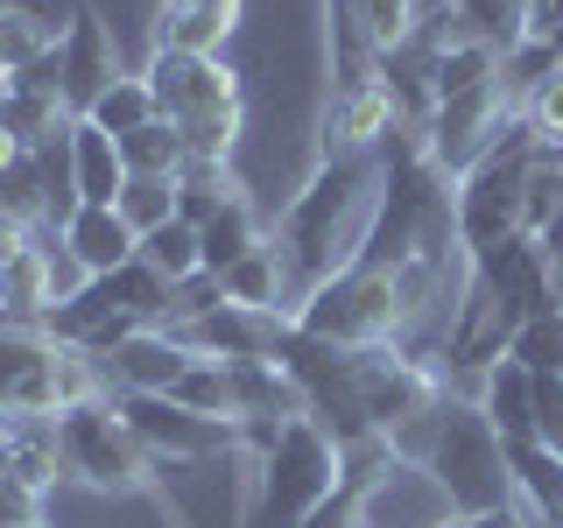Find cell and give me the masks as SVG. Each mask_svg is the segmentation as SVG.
<instances>
[{
    "label": "cell",
    "instance_id": "obj_1",
    "mask_svg": "<svg viewBox=\"0 0 563 528\" xmlns=\"http://www.w3.org/2000/svg\"><path fill=\"white\" fill-rule=\"evenodd\" d=\"M380 176L387 163H374V155H317L310 176L296 184V198L275 211L268 246L282 254V275H289V310L366 254L380 219Z\"/></svg>",
    "mask_w": 563,
    "mask_h": 528
},
{
    "label": "cell",
    "instance_id": "obj_2",
    "mask_svg": "<svg viewBox=\"0 0 563 528\" xmlns=\"http://www.w3.org/2000/svg\"><path fill=\"white\" fill-rule=\"evenodd\" d=\"M155 92V113L184 134V155L190 163H233L240 155V134H246V85L233 64L219 57H169V50H148L141 64Z\"/></svg>",
    "mask_w": 563,
    "mask_h": 528
},
{
    "label": "cell",
    "instance_id": "obj_3",
    "mask_svg": "<svg viewBox=\"0 0 563 528\" xmlns=\"http://www.w3.org/2000/svg\"><path fill=\"white\" fill-rule=\"evenodd\" d=\"M57 444H64V472L85 493H99V501H148L155 493V458L128 430L120 395L70 402V409L57 416Z\"/></svg>",
    "mask_w": 563,
    "mask_h": 528
},
{
    "label": "cell",
    "instance_id": "obj_4",
    "mask_svg": "<svg viewBox=\"0 0 563 528\" xmlns=\"http://www.w3.org/2000/svg\"><path fill=\"white\" fill-rule=\"evenodd\" d=\"M113 395L92 352L49 339L43 324H0V409L8 416H64L70 402Z\"/></svg>",
    "mask_w": 563,
    "mask_h": 528
},
{
    "label": "cell",
    "instance_id": "obj_5",
    "mask_svg": "<svg viewBox=\"0 0 563 528\" xmlns=\"http://www.w3.org/2000/svg\"><path fill=\"white\" fill-rule=\"evenodd\" d=\"M422 472H430L437 486H444L451 515H486V507L515 501V472H507V444L500 430L486 422V409L472 395H444V409H437V444L422 458Z\"/></svg>",
    "mask_w": 563,
    "mask_h": 528
},
{
    "label": "cell",
    "instance_id": "obj_6",
    "mask_svg": "<svg viewBox=\"0 0 563 528\" xmlns=\"http://www.w3.org/2000/svg\"><path fill=\"white\" fill-rule=\"evenodd\" d=\"M275 366L296 381L303 416L339 451L360 444V437H380L374 416H366V381H360V352H352V345H331V339H317V331H303L289 317V331H282V345H275Z\"/></svg>",
    "mask_w": 563,
    "mask_h": 528
},
{
    "label": "cell",
    "instance_id": "obj_7",
    "mask_svg": "<svg viewBox=\"0 0 563 528\" xmlns=\"http://www.w3.org/2000/svg\"><path fill=\"white\" fill-rule=\"evenodd\" d=\"M303 331L352 352H374V345H401L409 339V310H401V282L380 261H352L345 275H331L324 289H310L303 304L289 310Z\"/></svg>",
    "mask_w": 563,
    "mask_h": 528
},
{
    "label": "cell",
    "instance_id": "obj_8",
    "mask_svg": "<svg viewBox=\"0 0 563 528\" xmlns=\"http://www.w3.org/2000/svg\"><path fill=\"white\" fill-rule=\"evenodd\" d=\"M339 444L317 430L310 416H296L282 430V444L254 465V507H246V528H303L310 507L324 493H339Z\"/></svg>",
    "mask_w": 563,
    "mask_h": 528
},
{
    "label": "cell",
    "instance_id": "obj_9",
    "mask_svg": "<svg viewBox=\"0 0 563 528\" xmlns=\"http://www.w3.org/2000/svg\"><path fill=\"white\" fill-rule=\"evenodd\" d=\"M387 134H395V99L374 64L331 85L324 113H317V155H374L387 148Z\"/></svg>",
    "mask_w": 563,
    "mask_h": 528
},
{
    "label": "cell",
    "instance_id": "obj_10",
    "mask_svg": "<svg viewBox=\"0 0 563 528\" xmlns=\"http://www.w3.org/2000/svg\"><path fill=\"white\" fill-rule=\"evenodd\" d=\"M57 70H64V106L70 113H92V106L113 92L120 78H128V64H120V35L106 22L99 8H78L64 22V43H57Z\"/></svg>",
    "mask_w": 563,
    "mask_h": 528
},
{
    "label": "cell",
    "instance_id": "obj_11",
    "mask_svg": "<svg viewBox=\"0 0 563 528\" xmlns=\"http://www.w3.org/2000/svg\"><path fill=\"white\" fill-rule=\"evenodd\" d=\"M472 275H479L486 289L500 296L515 324H528V317H550V310H563V304H556V275H550V254H542V240H536V233H515V240L486 246V254H472Z\"/></svg>",
    "mask_w": 563,
    "mask_h": 528
},
{
    "label": "cell",
    "instance_id": "obj_12",
    "mask_svg": "<svg viewBox=\"0 0 563 528\" xmlns=\"http://www.w3.org/2000/svg\"><path fill=\"white\" fill-rule=\"evenodd\" d=\"M120 416H128V430L148 444V458H219V451H240L233 422L190 416L184 402H169V395H120Z\"/></svg>",
    "mask_w": 563,
    "mask_h": 528
},
{
    "label": "cell",
    "instance_id": "obj_13",
    "mask_svg": "<svg viewBox=\"0 0 563 528\" xmlns=\"http://www.w3.org/2000/svg\"><path fill=\"white\" fill-rule=\"evenodd\" d=\"M190 360H198V352L176 339V331L141 324L134 339H120V345L99 360V374H106V387H113V395H169V387L190 374Z\"/></svg>",
    "mask_w": 563,
    "mask_h": 528
},
{
    "label": "cell",
    "instance_id": "obj_14",
    "mask_svg": "<svg viewBox=\"0 0 563 528\" xmlns=\"http://www.w3.org/2000/svg\"><path fill=\"white\" fill-rule=\"evenodd\" d=\"M444 521H451L444 486L422 465H409V458H395V465L360 493V528H444Z\"/></svg>",
    "mask_w": 563,
    "mask_h": 528
},
{
    "label": "cell",
    "instance_id": "obj_15",
    "mask_svg": "<svg viewBox=\"0 0 563 528\" xmlns=\"http://www.w3.org/2000/svg\"><path fill=\"white\" fill-rule=\"evenodd\" d=\"M282 331H289V317L282 310H246V304H219L211 317H198V324H184L176 339H184L198 360H275Z\"/></svg>",
    "mask_w": 563,
    "mask_h": 528
},
{
    "label": "cell",
    "instance_id": "obj_16",
    "mask_svg": "<svg viewBox=\"0 0 563 528\" xmlns=\"http://www.w3.org/2000/svg\"><path fill=\"white\" fill-rule=\"evenodd\" d=\"M331 14H345V35L366 57H395V50H409L422 35L430 0H331Z\"/></svg>",
    "mask_w": 563,
    "mask_h": 528
},
{
    "label": "cell",
    "instance_id": "obj_17",
    "mask_svg": "<svg viewBox=\"0 0 563 528\" xmlns=\"http://www.w3.org/2000/svg\"><path fill=\"white\" fill-rule=\"evenodd\" d=\"M57 240L85 261V275H113V268H128V261L141 254V233H134L128 219H120L113 205H85Z\"/></svg>",
    "mask_w": 563,
    "mask_h": 528
},
{
    "label": "cell",
    "instance_id": "obj_18",
    "mask_svg": "<svg viewBox=\"0 0 563 528\" xmlns=\"http://www.w3.org/2000/svg\"><path fill=\"white\" fill-rule=\"evenodd\" d=\"M0 472H14L29 493H43V501H49V493L70 480V472H64V444H57V416H14Z\"/></svg>",
    "mask_w": 563,
    "mask_h": 528
},
{
    "label": "cell",
    "instance_id": "obj_19",
    "mask_svg": "<svg viewBox=\"0 0 563 528\" xmlns=\"http://www.w3.org/2000/svg\"><path fill=\"white\" fill-rule=\"evenodd\" d=\"M486 409V422L500 430V444H536V374L521 360H500L472 395Z\"/></svg>",
    "mask_w": 563,
    "mask_h": 528
},
{
    "label": "cell",
    "instance_id": "obj_20",
    "mask_svg": "<svg viewBox=\"0 0 563 528\" xmlns=\"http://www.w3.org/2000/svg\"><path fill=\"white\" fill-rule=\"evenodd\" d=\"M70 169H78V198L85 205H120V190H128V163H120V141L92 128V120H78L70 128Z\"/></svg>",
    "mask_w": 563,
    "mask_h": 528
},
{
    "label": "cell",
    "instance_id": "obj_21",
    "mask_svg": "<svg viewBox=\"0 0 563 528\" xmlns=\"http://www.w3.org/2000/svg\"><path fill=\"white\" fill-rule=\"evenodd\" d=\"M240 14H205V8H155L148 50H169V57H219L233 43Z\"/></svg>",
    "mask_w": 563,
    "mask_h": 528
},
{
    "label": "cell",
    "instance_id": "obj_22",
    "mask_svg": "<svg viewBox=\"0 0 563 528\" xmlns=\"http://www.w3.org/2000/svg\"><path fill=\"white\" fill-rule=\"evenodd\" d=\"M57 43H64V29L49 22L43 8H22V0H8L0 8V70H29V64H43V57H57Z\"/></svg>",
    "mask_w": 563,
    "mask_h": 528
},
{
    "label": "cell",
    "instance_id": "obj_23",
    "mask_svg": "<svg viewBox=\"0 0 563 528\" xmlns=\"http://www.w3.org/2000/svg\"><path fill=\"white\" fill-rule=\"evenodd\" d=\"M219 282H225V304H246V310H282V317H289V275H282V254H275L268 240H261L246 261H233V268H225Z\"/></svg>",
    "mask_w": 563,
    "mask_h": 528
},
{
    "label": "cell",
    "instance_id": "obj_24",
    "mask_svg": "<svg viewBox=\"0 0 563 528\" xmlns=\"http://www.w3.org/2000/svg\"><path fill=\"white\" fill-rule=\"evenodd\" d=\"M198 240H205V268H211V275H225V268H233V261H246V254H254L261 240H268V226H261L254 198H246V190H240V198L225 205V211H219V219H211V226H198Z\"/></svg>",
    "mask_w": 563,
    "mask_h": 528
},
{
    "label": "cell",
    "instance_id": "obj_25",
    "mask_svg": "<svg viewBox=\"0 0 563 528\" xmlns=\"http://www.w3.org/2000/svg\"><path fill=\"white\" fill-rule=\"evenodd\" d=\"M99 282H106V289H113V304L128 310L134 324H163V331H169V289H176V282H169V275H155V268H148V261H141V254L128 261V268L99 275Z\"/></svg>",
    "mask_w": 563,
    "mask_h": 528
},
{
    "label": "cell",
    "instance_id": "obj_26",
    "mask_svg": "<svg viewBox=\"0 0 563 528\" xmlns=\"http://www.w3.org/2000/svg\"><path fill=\"white\" fill-rule=\"evenodd\" d=\"M120 163H128V176H176L190 155H184V134L169 120H148V128L120 134Z\"/></svg>",
    "mask_w": 563,
    "mask_h": 528
},
{
    "label": "cell",
    "instance_id": "obj_27",
    "mask_svg": "<svg viewBox=\"0 0 563 528\" xmlns=\"http://www.w3.org/2000/svg\"><path fill=\"white\" fill-rule=\"evenodd\" d=\"M451 14L465 22V35H479L507 57V50L528 35V0H451Z\"/></svg>",
    "mask_w": 563,
    "mask_h": 528
},
{
    "label": "cell",
    "instance_id": "obj_28",
    "mask_svg": "<svg viewBox=\"0 0 563 528\" xmlns=\"http://www.w3.org/2000/svg\"><path fill=\"white\" fill-rule=\"evenodd\" d=\"M141 261H148L155 275H169V282L198 275V268H205V240H198V226L169 219V226H155V233H141Z\"/></svg>",
    "mask_w": 563,
    "mask_h": 528
},
{
    "label": "cell",
    "instance_id": "obj_29",
    "mask_svg": "<svg viewBox=\"0 0 563 528\" xmlns=\"http://www.w3.org/2000/svg\"><path fill=\"white\" fill-rule=\"evenodd\" d=\"M85 120H92V128H106V134L120 141V134L148 128V120H163V113H155V92H148V78H141V70H128V78H120V85H113V92H106V99H99Z\"/></svg>",
    "mask_w": 563,
    "mask_h": 528
},
{
    "label": "cell",
    "instance_id": "obj_30",
    "mask_svg": "<svg viewBox=\"0 0 563 528\" xmlns=\"http://www.w3.org/2000/svg\"><path fill=\"white\" fill-rule=\"evenodd\" d=\"M120 219L134 226V233H155V226L176 219V176H128V190H120Z\"/></svg>",
    "mask_w": 563,
    "mask_h": 528
},
{
    "label": "cell",
    "instance_id": "obj_31",
    "mask_svg": "<svg viewBox=\"0 0 563 528\" xmlns=\"http://www.w3.org/2000/svg\"><path fill=\"white\" fill-rule=\"evenodd\" d=\"M169 402H184L190 416L233 422V395H225V360H190V374L169 387Z\"/></svg>",
    "mask_w": 563,
    "mask_h": 528
},
{
    "label": "cell",
    "instance_id": "obj_32",
    "mask_svg": "<svg viewBox=\"0 0 563 528\" xmlns=\"http://www.w3.org/2000/svg\"><path fill=\"white\" fill-rule=\"evenodd\" d=\"M507 360H521L528 374H563V310L528 317L515 331V345H507Z\"/></svg>",
    "mask_w": 563,
    "mask_h": 528
},
{
    "label": "cell",
    "instance_id": "obj_33",
    "mask_svg": "<svg viewBox=\"0 0 563 528\" xmlns=\"http://www.w3.org/2000/svg\"><path fill=\"white\" fill-rule=\"evenodd\" d=\"M225 304V282L211 275V268H198V275H184L169 289V331H184V324H198V317H211Z\"/></svg>",
    "mask_w": 563,
    "mask_h": 528
},
{
    "label": "cell",
    "instance_id": "obj_34",
    "mask_svg": "<svg viewBox=\"0 0 563 528\" xmlns=\"http://www.w3.org/2000/svg\"><path fill=\"white\" fill-rule=\"evenodd\" d=\"M521 120L536 128V141H542V148H563V70H556L550 85H536V92H528Z\"/></svg>",
    "mask_w": 563,
    "mask_h": 528
},
{
    "label": "cell",
    "instance_id": "obj_35",
    "mask_svg": "<svg viewBox=\"0 0 563 528\" xmlns=\"http://www.w3.org/2000/svg\"><path fill=\"white\" fill-rule=\"evenodd\" d=\"M0 528H43V493H29L14 472H0Z\"/></svg>",
    "mask_w": 563,
    "mask_h": 528
},
{
    "label": "cell",
    "instance_id": "obj_36",
    "mask_svg": "<svg viewBox=\"0 0 563 528\" xmlns=\"http://www.w3.org/2000/svg\"><path fill=\"white\" fill-rule=\"evenodd\" d=\"M521 43L563 50V0H528V35H521Z\"/></svg>",
    "mask_w": 563,
    "mask_h": 528
},
{
    "label": "cell",
    "instance_id": "obj_37",
    "mask_svg": "<svg viewBox=\"0 0 563 528\" xmlns=\"http://www.w3.org/2000/svg\"><path fill=\"white\" fill-rule=\"evenodd\" d=\"M29 246H35V226H29V219H14V211L0 205V268H14Z\"/></svg>",
    "mask_w": 563,
    "mask_h": 528
},
{
    "label": "cell",
    "instance_id": "obj_38",
    "mask_svg": "<svg viewBox=\"0 0 563 528\" xmlns=\"http://www.w3.org/2000/svg\"><path fill=\"white\" fill-rule=\"evenodd\" d=\"M472 528H542V521L528 515L521 501H500V507H486V515H472Z\"/></svg>",
    "mask_w": 563,
    "mask_h": 528
},
{
    "label": "cell",
    "instance_id": "obj_39",
    "mask_svg": "<svg viewBox=\"0 0 563 528\" xmlns=\"http://www.w3.org/2000/svg\"><path fill=\"white\" fill-rule=\"evenodd\" d=\"M163 8H205V14H240V0H163Z\"/></svg>",
    "mask_w": 563,
    "mask_h": 528
},
{
    "label": "cell",
    "instance_id": "obj_40",
    "mask_svg": "<svg viewBox=\"0 0 563 528\" xmlns=\"http://www.w3.org/2000/svg\"><path fill=\"white\" fill-rule=\"evenodd\" d=\"M536 240H542V254H550V261L563 254V211H556V219H550V226H542V233H536Z\"/></svg>",
    "mask_w": 563,
    "mask_h": 528
},
{
    "label": "cell",
    "instance_id": "obj_41",
    "mask_svg": "<svg viewBox=\"0 0 563 528\" xmlns=\"http://www.w3.org/2000/svg\"><path fill=\"white\" fill-rule=\"evenodd\" d=\"M22 155H29V148H22V141H14V134H8V128H0V176H8V169H14V163H22Z\"/></svg>",
    "mask_w": 563,
    "mask_h": 528
},
{
    "label": "cell",
    "instance_id": "obj_42",
    "mask_svg": "<svg viewBox=\"0 0 563 528\" xmlns=\"http://www.w3.org/2000/svg\"><path fill=\"white\" fill-rule=\"evenodd\" d=\"M8 430H14V416H8V409H0V458H8Z\"/></svg>",
    "mask_w": 563,
    "mask_h": 528
},
{
    "label": "cell",
    "instance_id": "obj_43",
    "mask_svg": "<svg viewBox=\"0 0 563 528\" xmlns=\"http://www.w3.org/2000/svg\"><path fill=\"white\" fill-rule=\"evenodd\" d=\"M550 275H556V304H563V254H556V261H550Z\"/></svg>",
    "mask_w": 563,
    "mask_h": 528
},
{
    "label": "cell",
    "instance_id": "obj_44",
    "mask_svg": "<svg viewBox=\"0 0 563 528\" xmlns=\"http://www.w3.org/2000/svg\"><path fill=\"white\" fill-rule=\"evenodd\" d=\"M8 85H14V78H8V70H0V106H8Z\"/></svg>",
    "mask_w": 563,
    "mask_h": 528
},
{
    "label": "cell",
    "instance_id": "obj_45",
    "mask_svg": "<svg viewBox=\"0 0 563 528\" xmlns=\"http://www.w3.org/2000/svg\"><path fill=\"white\" fill-rule=\"evenodd\" d=\"M444 528H472V521H465V515H451V521H444Z\"/></svg>",
    "mask_w": 563,
    "mask_h": 528
}]
</instances>
